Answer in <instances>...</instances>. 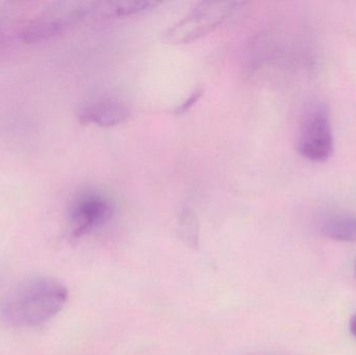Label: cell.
Masks as SVG:
<instances>
[{
    "label": "cell",
    "mask_w": 356,
    "mask_h": 355,
    "mask_svg": "<svg viewBox=\"0 0 356 355\" xmlns=\"http://www.w3.org/2000/svg\"><path fill=\"white\" fill-rule=\"evenodd\" d=\"M243 2H201L190 15L173 26L168 35L177 41H194L213 31Z\"/></svg>",
    "instance_id": "obj_5"
},
{
    "label": "cell",
    "mask_w": 356,
    "mask_h": 355,
    "mask_svg": "<svg viewBox=\"0 0 356 355\" xmlns=\"http://www.w3.org/2000/svg\"><path fill=\"white\" fill-rule=\"evenodd\" d=\"M178 223H179V231L182 237L186 240V242L194 245L196 240L198 239V222L194 212L191 208H184L180 212Z\"/></svg>",
    "instance_id": "obj_9"
},
{
    "label": "cell",
    "mask_w": 356,
    "mask_h": 355,
    "mask_svg": "<svg viewBox=\"0 0 356 355\" xmlns=\"http://www.w3.org/2000/svg\"><path fill=\"white\" fill-rule=\"evenodd\" d=\"M321 231L334 241L356 242V217L348 213H332L321 221Z\"/></svg>",
    "instance_id": "obj_7"
},
{
    "label": "cell",
    "mask_w": 356,
    "mask_h": 355,
    "mask_svg": "<svg viewBox=\"0 0 356 355\" xmlns=\"http://www.w3.org/2000/svg\"><path fill=\"white\" fill-rule=\"evenodd\" d=\"M129 110L118 100L95 97L83 102L79 108L77 117L83 124L112 127L121 124L129 118Z\"/></svg>",
    "instance_id": "obj_6"
},
{
    "label": "cell",
    "mask_w": 356,
    "mask_h": 355,
    "mask_svg": "<svg viewBox=\"0 0 356 355\" xmlns=\"http://www.w3.org/2000/svg\"><path fill=\"white\" fill-rule=\"evenodd\" d=\"M202 89H196L186 100L181 102L179 106L175 108V115H184V113L188 112L202 96Z\"/></svg>",
    "instance_id": "obj_10"
},
{
    "label": "cell",
    "mask_w": 356,
    "mask_h": 355,
    "mask_svg": "<svg viewBox=\"0 0 356 355\" xmlns=\"http://www.w3.org/2000/svg\"><path fill=\"white\" fill-rule=\"evenodd\" d=\"M159 4L152 1H118L108 2L104 6L108 16L127 17L152 10Z\"/></svg>",
    "instance_id": "obj_8"
},
{
    "label": "cell",
    "mask_w": 356,
    "mask_h": 355,
    "mask_svg": "<svg viewBox=\"0 0 356 355\" xmlns=\"http://www.w3.org/2000/svg\"><path fill=\"white\" fill-rule=\"evenodd\" d=\"M349 329H350L351 335H353L356 340V315L350 319V322H349Z\"/></svg>",
    "instance_id": "obj_11"
},
{
    "label": "cell",
    "mask_w": 356,
    "mask_h": 355,
    "mask_svg": "<svg viewBox=\"0 0 356 355\" xmlns=\"http://www.w3.org/2000/svg\"><path fill=\"white\" fill-rule=\"evenodd\" d=\"M297 150L303 158L314 162L328 160L334 151V137L330 112L322 102L312 104L301 121Z\"/></svg>",
    "instance_id": "obj_3"
},
{
    "label": "cell",
    "mask_w": 356,
    "mask_h": 355,
    "mask_svg": "<svg viewBox=\"0 0 356 355\" xmlns=\"http://www.w3.org/2000/svg\"><path fill=\"white\" fill-rule=\"evenodd\" d=\"M94 2H58L31 19L21 31L25 43L47 41L66 31L96 10Z\"/></svg>",
    "instance_id": "obj_2"
},
{
    "label": "cell",
    "mask_w": 356,
    "mask_h": 355,
    "mask_svg": "<svg viewBox=\"0 0 356 355\" xmlns=\"http://www.w3.org/2000/svg\"><path fill=\"white\" fill-rule=\"evenodd\" d=\"M60 281L33 276L17 283L0 299V320L13 327H35L56 316L68 302Z\"/></svg>",
    "instance_id": "obj_1"
},
{
    "label": "cell",
    "mask_w": 356,
    "mask_h": 355,
    "mask_svg": "<svg viewBox=\"0 0 356 355\" xmlns=\"http://www.w3.org/2000/svg\"><path fill=\"white\" fill-rule=\"evenodd\" d=\"M114 206L110 198L95 190H86L75 196L68 210L71 237L81 239L98 231L112 219Z\"/></svg>",
    "instance_id": "obj_4"
}]
</instances>
